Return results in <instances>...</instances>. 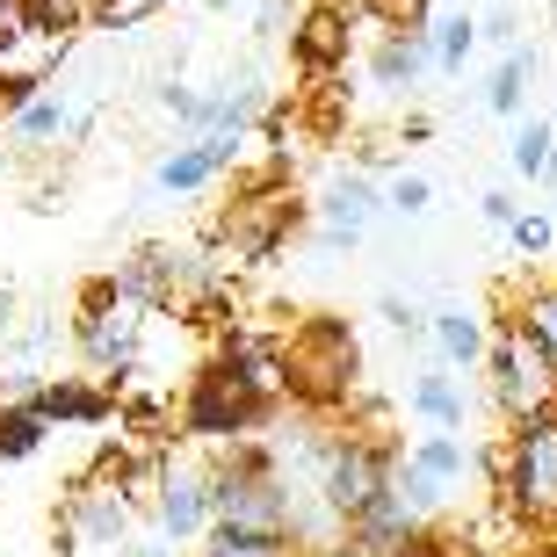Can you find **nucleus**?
<instances>
[{"mask_svg":"<svg viewBox=\"0 0 557 557\" xmlns=\"http://www.w3.org/2000/svg\"><path fill=\"white\" fill-rule=\"evenodd\" d=\"M283 376L311 398V406H341V398L355 392V333L341 326V319L305 326V341L283 355Z\"/></svg>","mask_w":557,"mask_h":557,"instance_id":"obj_4","label":"nucleus"},{"mask_svg":"<svg viewBox=\"0 0 557 557\" xmlns=\"http://www.w3.org/2000/svg\"><path fill=\"white\" fill-rule=\"evenodd\" d=\"M196 543H203V557H289V536H269V529H225V521H210Z\"/></svg>","mask_w":557,"mask_h":557,"instance_id":"obj_20","label":"nucleus"},{"mask_svg":"<svg viewBox=\"0 0 557 557\" xmlns=\"http://www.w3.org/2000/svg\"><path fill=\"white\" fill-rule=\"evenodd\" d=\"M37 420L44 428H102L109 413H116V398L102 392V384H81V376H65V384H37Z\"/></svg>","mask_w":557,"mask_h":557,"instance_id":"obj_12","label":"nucleus"},{"mask_svg":"<svg viewBox=\"0 0 557 557\" xmlns=\"http://www.w3.org/2000/svg\"><path fill=\"white\" fill-rule=\"evenodd\" d=\"M413 413L428 420L434 434H463V420H471V392L456 384V370H442V362H434V370L413 376Z\"/></svg>","mask_w":557,"mask_h":557,"instance_id":"obj_13","label":"nucleus"},{"mask_svg":"<svg viewBox=\"0 0 557 557\" xmlns=\"http://www.w3.org/2000/svg\"><path fill=\"white\" fill-rule=\"evenodd\" d=\"M507 247H515V253H529V261H543V253L557 247L550 210H515V225H507Z\"/></svg>","mask_w":557,"mask_h":557,"instance_id":"obj_24","label":"nucleus"},{"mask_svg":"<svg viewBox=\"0 0 557 557\" xmlns=\"http://www.w3.org/2000/svg\"><path fill=\"white\" fill-rule=\"evenodd\" d=\"M44 420H37V406H0V456H29V449H44Z\"/></svg>","mask_w":557,"mask_h":557,"instance_id":"obj_22","label":"nucleus"},{"mask_svg":"<svg viewBox=\"0 0 557 557\" xmlns=\"http://www.w3.org/2000/svg\"><path fill=\"white\" fill-rule=\"evenodd\" d=\"M515 333L529 341V348L543 355L557 370V283H536L529 297H521V311H515Z\"/></svg>","mask_w":557,"mask_h":557,"instance_id":"obj_17","label":"nucleus"},{"mask_svg":"<svg viewBox=\"0 0 557 557\" xmlns=\"http://www.w3.org/2000/svg\"><path fill=\"white\" fill-rule=\"evenodd\" d=\"M434 348H442V370H478V355H485V326H478V311L463 305H442L428 319Z\"/></svg>","mask_w":557,"mask_h":557,"instance_id":"obj_14","label":"nucleus"},{"mask_svg":"<svg viewBox=\"0 0 557 557\" xmlns=\"http://www.w3.org/2000/svg\"><path fill=\"white\" fill-rule=\"evenodd\" d=\"M261 398H269V370L261 362H210L188 392V434H247L261 420Z\"/></svg>","mask_w":557,"mask_h":557,"instance_id":"obj_3","label":"nucleus"},{"mask_svg":"<svg viewBox=\"0 0 557 557\" xmlns=\"http://www.w3.org/2000/svg\"><path fill=\"white\" fill-rule=\"evenodd\" d=\"M471 51H478V15H442L428 29V59L442 65V73H463V65H471Z\"/></svg>","mask_w":557,"mask_h":557,"instance_id":"obj_19","label":"nucleus"},{"mask_svg":"<svg viewBox=\"0 0 557 557\" xmlns=\"http://www.w3.org/2000/svg\"><path fill=\"white\" fill-rule=\"evenodd\" d=\"M326 239H333V253H355L362 247V232L384 218V188L370 182V174H348V182H333L326 188Z\"/></svg>","mask_w":557,"mask_h":557,"instance_id":"obj_9","label":"nucleus"},{"mask_svg":"<svg viewBox=\"0 0 557 557\" xmlns=\"http://www.w3.org/2000/svg\"><path fill=\"white\" fill-rule=\"evenodd\" d=\"M376 311H384V326H398V333H420V311L406 305V297H384Z\"/></svg>","mask_w":557,"mask_h":557,"instance_id":"obj_29","label":"nucleus"},{"mask_svg":"<svg viewBox=\"0 0 557 557\" xmlns=\"http://www.w3.org/2000/svg\"><path fill=\"white\" fill-rule=\"evenodd\" d=\"M515 499L521 515L557 521V406L515 428Z\"/></svg>","mask_w":557,"mask_h":557,"instance_id":"obj_6","label":"nucleus"},{"mask_svg":"<svg viewBox=\"0 0 557 557\" xmlns=\"http://www.w3.org/2000/svg\"><path fill=\"white\" fill-rule=\"evenodd\" d=\"M8 326H15V289L0 283V333H8Z\"/></svg>","mask_w":557,"mask_h":557,"instance_id":"obj_31","label":"nucleus"},{"mask_svg":"<svg viewBox=\"0 0 557 557\" xmlns=\"http://www.w3.org/2000/svg\"><path fill=\"white\" fill-rule=\"evenodd\" d=\"M550 152H557V124H521V131H515V174L543 182V166H550Z\"/></svg>","mask_w":557,"mask_h":557,"instance_id":"obj_23","label":"nucleus"},{"mask_svg":"<svg viewBox=\"0 0 557 557\" xmlns=\"http://www.w3.org/2000/svg\"><path fill=\"white\" fill-rule=\"evenodd\" d=\"M81 355L95 370L124 376L131 362H138V305H109V311H95V319H81Z\"/></svg>","mask_w":557,"mask_h":557,"instance_id":"obj_11","label":"nucleus"},{"mask_svg":"<svg viewBox=\"0 0 557 557\" xmlns=\"http://www.w3.org/2000/svg\"><path fill=\"white\" fill-rule=\"evenodd\" d=\"M478 37H493V44H507V37H515V15H485V22H478Z\"/></svg>","mask_w":557,"mask_h":557,"instance_id":"obj_30","label":"nucleus"},{"mask_svg":"<svg viewBox=\"0 0 557 557\" xmlns=\"http://www.w3.org/2000/svg\"><path fill=\"white\" fill-rule=\"evenodd\" d=\"M0 166H8V152H0Z\"/></svg>","mask_w":557,"mask_h":557,"instance_id":"obj_34","label":"nucleus"},{"mask_svg":"<svg viewBox=\"0 0 557 557\" xmlns=\"http://www.w3.org/2000/svg\"><path fill=\"white\" fill-rule=\"evenodd\" d=\"M239 145H247V131H196L188 145H174V152L160 160L152 188H160V196H196V188H210L232 160H239Z\"/></svg>","mask_w":557,"mask_h":557,"instance_id":"obj_7","label":"nucleus"},{"mask_svg":"<svg viewBox=\"0 0 557 557\" xmlns=\"http://www.w3.org/2000/svg\"><path fill=\"white\" fill-rule=\"evenodd\" d=\"M131 557H174V543H138Z\"/></svg>","mask_w":557,"mask_h":557,"instance_id":"obj_33","label":"nucleus"},{"mask_svg":"<svg viewBox=\"0 0 557 557\" xmlns=\"http://www.w3.org/2000/svg\"><path fill=\"white\" fill-rule=\"evenodd\" d=\"M152 8H166V0H95V22L102 29H138Z\"/></svg>","mask_w":557,"mask_h":557,"instance_id":"obj_26","label":"nucleus"},{"mask_svg":"<svg viewBox=\"0 0 557 557\" xmlns=\"http://www.w3.org/2000/svg\"><path fill=\"white\" fill-rule=\"evenodd\" d=\"M478 370L493 376V406L515 420V428H521L529 413H550V406H557V370L543 362L536 348H529V341H521L515 326H507V333H485Z\"/></svg>","mask_w":557,"mask_h":557,"instance_id":"obj_2","label":"nucleus"},{"mask_svg":"<svg viewBox=\"0 0 557 557\" xmlns=\"http://www.w3.org/2000/svg\"><path fill=\"white\" fill-rule=\"evenodd\" d=\"M384 478H392V456L376 449V442H341V434H333V442H326V463H319V478H311V485H319V507H326L333 521H355L362 507H370V493L384 485Z\"/></svg>","mask_w":557,"mask_h":557,"instance_id":"obj_5","label":"nucleus"},{"mask_svg":"<svg viewBox=\"0 0 557 557\" xmlns=\"http://www.w3.org/2000/svg\"><path fill=\"white\" fill-rule=\"evenodd\" d=\"M65 536L73 543H95V550H116V543L131 536V499L116 493V485H81V493L65 499Z\"/></svg>","mask_w":557,"mask_h":557,"instance_id":"obj_8","label":"nucleus"},{"mask_svg":"<svg viewBox=\"0 0 557 557\" xmlns=\"http://www.w3.org/2000/svg\"><path fill=\"white\" fill-rule=\"evenodd\" d=\"M210 478V521L225 529H269L289 536V478L283 463H232V471H203Z\"/></svg>","mask_w":557,"mask_h":557,"instance_id":"obj_1","label":"nucleus"},{"mask_svg":"<svg viewBox=\"0 0 557 557\" xmlns=\"http://www.w3.org/2000/svg\"><path fill=\"white\" fill-rule=\"evenodd\" d=\"M529 65H536L529 51H507V59L493 65V81H485V109H493L499 124H507V116L521 109V95H529Z\"/></svg>","mask_w":557,"mask_h":557,"instance_id":"obj_21","label":"nucleus"},{"mask_svg":"<svg viewBox=\"0 0 557 557\" xmlns=\"http://www.w3.org/2000/svg\"><path fill=\"white\" fill-rule=\"evenodd\" d=\"M543 182H550V225H557V152H550V166H543Z\"/></svg>","mask_w":557,"mask_h":557,"instance_id":"obj_32","label":"nucleus"},{"mask_svg":"<svg viewBox=\"0 0 557 557\" xmlns=\"http://www.w3.org/2000/svg\"><path fill=\"white\" fill-rule=\"evenodd\" d=\"M428 203H434V182H428V174H398V182L384 188V210H398V218H420Z\"/></svg>","mask_w":557,"mask_h":557,"instance_id":"obj_25","label":"nucleus"},{"mask_svg":"<svg viewBox=\"0 0 557 557\" xmlns=\"http://www.w3.org/2000/svg\"><path fill=\"white\" fill-rule=\"evenodd\" d=\"M29 15H37V22H51V29H65V22L95 15V0H29Z\"/></svg>","mask_w":557,"mask_h":557,"instance_id":"obj_27","label":"nucleus"},{"mask_svg":"<svg viewBox=\"0 0 557 557\" xmlns=\"http://www.w3.org/2000/svg\"><path fill=\"white\" fill-rule=\"evenodd\" d=\"M210 529V478L166 471L160 478V543H196Z\"/></svg>","mask_w":557,"mask_h":557,"instance_id":"obj_10","label":"nucleus"},{"mask_svg":"<svg viewBox=\"0 0 557 557\" xmlns=\"http://www.w3.org/2000/svg\"><path fill=\"white\" fill-rule=\"evenodd\" d=\"M478 210H485V225H493V232H507V225H515V196H507V188H485V196H478Z\"/></svg>","mask_w":557,"mask_h":557,"instance_id":"obj_28","label":"nucleus"},{"mask_svg":"<svg viewBox=\"0 0 557 557\" xmlns=\"http://www.w3.org/2000/svg\"><path fill=\"white\" fill-rule=\"evenodd\" d=\"M406 463H413L420 478H434V485H449V493H456V485H463V478L478 471V456L463 449V434H434V428L420 434L413 449H406Z\"/></svg>","mask_w":557,"mask_h":557,"instance_id":"obj_15","label":"nucleus"},{"mask_svg":"<svg viewBox=\"0 0 557 557\" xmlns=\"http://www.w3.org/2000/svg\"><path fill=\"white\" fill-rule=\"evenodd\" d=\"M65 138V102L59 95H29V102H15V145L22 152H44V145H59Z\"/></svg>","mask_w":557,"mask_h":557,"instance_id":"obj_18","label":"nucleus"},{"mask_svg":"<svg viewBox=\"0 0 557 557\" xmlns=\"http://www.w3.org/2000/svg\"><path fill=\"white\" fill-rule=\"evenodd\" d=\"M420 65H428V29H392V37L376 44V59H370V73H376V87H413L420 81Z\"/></svg>","mask_w":557,"mask_h":557,"instance_id":"obj_16","label":"nucleus"}]
</instances>
